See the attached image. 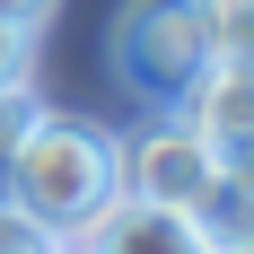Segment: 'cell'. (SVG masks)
Masks as SVG:
<instances>
[{"label":"cell","mask_w":254,"mask_h":254,"mask_svg":"<svg viewBox=\"0 0 254 254\" xmlns=\"http://www.w3.org/2000/svg\"><path fill=\"white\" fill-rule=\"evenodd\" d=\"M114 193H123V158H114V131H97L88 114H35L0 167V202L62 246L79 228H97Z\"/></svg>","instance_id":"obj_1"},{"label":"cell","mask_w":254,"mask_h":254,"mask_svg":"<svg viewBox=\"0 0 254 254\" xmlns=\"http://www.w3.org/2000/svg\"><path fill=\"white\" fill-rule=\"evenodd\" d=\"M210 62H219V35H210L202 0H123L114 9V79L149 114H176Z\"/></svg>","instance_id":"obj_2"},{"label":"cell","mask_w":254,"mask_h":254,"mask_svg":"<svg viewBox=\"0 0 254 254\" xmlns=\"http://www.w3.org/2000/svg\"><path fill=\"white\" fill-rule=\"evenodd\" d=\"M114 158H123V193L131 202H158V210H193L219 184V167H228L184 114H149L131 140H114Z\"/></svg>","instance_id":"obj_3"},{"label":"cell","mask_w":254,"mask_h":254,"mask_svg":"<svg viewBox=\"0 0 254 254\" xmlns=\"http://www.w3.org/2000/svg\"><path fill=\"white\" fill-rule=\"evenodd\" d=\"M184 123L202 131L219 158H246L254 149V62H237V53H219L193 88H184V105H176Z\"/></svg>","instance_id":"obj_4"},{"label":"cell","mask_w":254,"mask_h":254,"mask_svg":"<svg viewBox=\"0 0 254 254\" xmlns=\"http://www.w3.org/2000/svg\"><path fill=\"white\" fill-rule=\"evenodd\" d=\"M62 254H210V246H202V228H193L184 210H158V202L114 193L105 219H97V228H79Z\"/></svg>","instance_id":"obj_5"},{"label":"cell","mask_w":254,"mask_h":254,"mask_svg":"<svg viewBox=\"0 0 254 254\" xmlns=\"http://www.w3.org/2000/svg\"><path fill=\"white\" fill-rule=\"evenodd\" d=\"M184 219L202 228L210 254H246V246H254V167H219V184H210Z\"/></svg>","instance_id":"obj_6"},{"label":"cell","mask_w":254,"mask_h":254,"mask_svg":"<svg viewBox=\"0 0 254 254\" xmlns=\"http://www.w3.org/2000/svg\"><path fill=\"white\" fill-rule=\"evenodd\" d=\"M44 114V97H35V79H9L0 88V167H9V149L26 140V123Z\"/></svg>","instance_id":"obj_7"},{"label":"cell","mask_w":254,"mask_h":254,"mask_svg":"<svg viewBox=\"0 0 254 254\" xmlns=\"http://www.w3.org/2000/svg\"><path fill=\"white\" fill-rule=\"evenodd\" d=\"M202 9H210V35H219V53L254 62V0H202Z\"/></svg>","instance_id":"obj_8"},{"label":"cell","mask_w":254,"mask_h":254,"mask_svg":"<svg viewBox=\"0 0 254 254\" xmlns=\"http://www.w3.org/2000/svg\"><path fill=\"white\" fill-rule=\"evenodd\" d=\"M0 254H62V237H44L35 219H18V210L0 202Z\"/></svg>","instance_id":"obj_9"},{"label":"cell","mask_w":254,"mask_h":254,"mask_svg":"<svg viewBox=\"0 0 254 254\" xmlns=\"http://www.w3.org/2000/svg\"><path fill=\"white\" fill-rule=\"evenodd\" d=\"M62 0H0V26H18V35H44V18Z\"/></svg>","instance_id":"obj_10"},{"label":"cell","mask_w":254,"mask_h":254,"mask_svg":"<svg viewBox=\"0 0 254 254\" xmlns=\"http://www.w3.org/2000/svg\"><path fill=\"white\" fill-rule=\"evenodd\" d=\"M26 62H35V35L0 26V88H9V79H26Z\"/></svg>","instance_id":"obj_11"},{"label":"cell","mask_w":254,"mask_h":254,"mask_svg":"<svg viewBox=\"0 0 254 254\" xmlns=\"http://www.w3.org/2000/svg\"><path fill=\"white\" fill-rule=\"evenodd\" d=\"M246 254H254V246H246Z\"/></svg>","instance_id":"obj_12"}]
</instances>
